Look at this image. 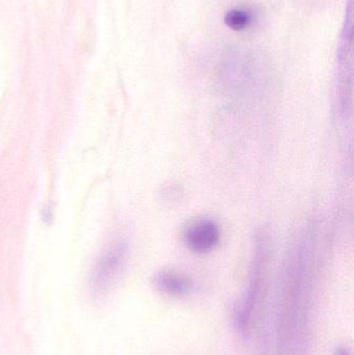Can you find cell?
Here are the masks:
<instances>
[{
    "mask_svg": "<svg viewBox=\"0 0 354 355\" xmlns=\"http://www.w3.org/2000/svg\"><path fill=\"white\" fill-rule=\"evenodd\" d=\"M153 283L158 291L170 296L187 295L193 289V284L186 277L172 271L158 272Z\"/></svg>",
    "mask_w": 354,
    "mask_h": 355,
    "instance_id": "obj_4",
    "label": "cell"
},
{
    "mask_svg": "<svg viewBox=\"0 0 354 355\" xmlns=\"http://www.w3.org/2000/svg\"><path fill=\"white\" fill-rule=\"evenodd\" d=\"M185 243L195 252H208L220 241V229L214 221L201 219L191 223L184 233Z\"/></svg>",
    "mask_w": 354,
    "mask_h": 355,
    "instance_id": "obj_3",
    "label": "cell"
},
{
    "mask_svg": "<svg viewBox=\"0 0 354 355\" xmlns=\"http://www.w3.org/2000/svg\"><path fill=\"white\" fill-rule=\"evenodd\" d=\"M251 21V14L241 8H233V10H229L224 16V23L227 26L235 31H240L247 28Z\"/></svg>",
    "mask_w": 354,
    "mask_h": 355,
    "instance_id": "obj_5",
    "label": "cell"
},
{
    "mask_svg": "<svg viewBox=\"0 0 354 355\" xmlns=\"http://www.w3.org/2000/svg\"><path fill=\"white\" fill-rule=\"evenodd\" d=\"M129 250L125 242H116L100 257L91 271V289L94 295L105 294L120 277L128 260Z\"/></svg>",
    "mask_w": 354,
    "mask_h": 355,
    "instance_id": "obj_1",
    "label": "cell"
},
{
    "mask_svg": "<svg viewBox=\"0 0 354 355\" xmlns=\"http://www.w3.org/2000/svg\"><path fill=\"white\" fill-rule=\"evenodd\" d=\"M336 355H351L349 354L348 350L344 349V348H342V349L337 350V354Z\"/></svg>",
    "mask_w": 354,
    "mask_h": 355,
    "instance_id": "obj_6",
    "label": "cell"
},
{
    "mask_svg": "<svg viewBox=\"0 0 354 355\" xmlns=\"http://www.w3.org/2000/svg\"><path fill=\"white\" fill-rule=\"evenodd\" d=\"M266 261H267V246H266L265 238L261 237L256 246L251 281L236 306V314H235L236 325L241 333L249 331L254 311L261 294L262 279H263Z\"/></svg>",
    "mask_w": 354,
    "mask_h": 355,
    "instance_id": "obj_2",
    "label": "cell"
}]
</instances>
